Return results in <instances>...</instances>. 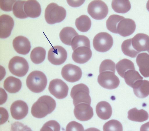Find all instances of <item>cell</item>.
<instances>
[{
    "instance_id": "obj_17",
    "label": "cell",
    "mask_w": 149,
    "mask_h": 131,
    "mask_svg": "<svg viewBox=\"0 0 149 131\" xmlns=\"http://www.w3.org/2000/svg\"><path fill=\"white\" fill-rule=\"evenodd\" d=\"M136 28V24L133 20L125 18L118 24L117 29L118 33L122 37H127L134 33Z\"/></svg>"
},
{
    "instance_id": "obj_32",
    "label": "cell",
    "mask_w": 149,
    "mask_h": 131,
    "mask_svg": "<svg viewBox=\"0 0 149 131\" xmlns=\"http://www.w3.org/2000/svg\"><path fill=\"white\" fill-rule=\"evenodd\" d=\"M71 45L73 51L81 46H86L91 48L90 41L89 39L83 35H78L74 37L72 40Z\"/></svg>"
},
{
    "instance_id": "obj_21",
    "label": "cell",
    "mask_w": 149,
    "mask_h": 131,
    "mask_svg": "<svg viewBox=\"0 0 149 131\" xmlns=\"http://www.w3.org/2000/svg\"><path fill=\"white\" fill-rule=\"evenodd\" d=\"M149 55L145 53L139 54L136 59V62L139 67L140 72L145 78L149 76Z\"/></svg>"
},
{
    "instance_id": "obj_12",
    "label": "cell",
    "mask_w": 149,
    "mask_h": 131,
    "mask_svg": "<svg viewBox=\"0 0 149 131\" xmlns=\"http://www.w3.org/2000/svg\"><path fill=\"white\" fill-rule=\"evenodd\" d=\"M74 116L79 121H88L93 117V110L90 105L84 103L79 104L76 106L74 110Z\"/></svg>"
},
{
    "instance_id": "obj_27",
    "label": "cell",
    "mask_w": 149,
    "mask_h": 131,
    "mask_svg": "<svg viewBox=\"0 0 149 131\" xmlns=\"http://www.w3.org/2000/svg\"><path fill=\"white\" fill-rule=\"evenodd\" d=\"M116 69L118 74L123 78L124 75L130 70H135L133 63L127 59H123L119 61L116 65Z\"/></svg>"
},
{
    "instance_id": "obj_9",
    "label": "cell",
    "mask_w": 149,
    "mask_h": 131,
    "mask_svg": "<svg viewBox=\"0 0 149 131\" xmlns=\"http://www.w3.org/2000/svg\"><path fill=\"white\" fill-rule=\"evenodd\" d=\"M48 90L50 93L58 99H63L68 96L69 88L63 80L56 79L49 83Z\"/></svg>"
},
{
    "instance_id": "obj_1",
    "label": "cell",
    "mask_w": 149,
    "mask_h": 131,
    "mask_svg": "<svg viewBox=\"0 0 149 131\" xmlns=\"http://www.w3.org/2000/svg\"><path fill=\"white\" fill-rule=\"evenodd\" d=\"M56 106L55 101L51 97L45 95L40 97L33 105L32 115L37 118H42L52 113Z\"/></svg>"
},
{
    "instance_id": "obj_39",
    "label": "cell",
    "mask_w": 149,
    "mask_h": 131,
    "mask_svg": "<svg viewBox=\"0 0 149 131\" xmlns=\"http://www.w3.org/2000/svg\"><path fill=\"white\" fill-rule=\"evenodd\" d=\"M84 129L82 125L75 121L70 122L67 125L66 131H84Z\"/></svg>"
},
{
    "instance_id": "obj_13",
    "label": "cell",
    "mask_w": 149,
    "mask_h": 131,
    "mask_svg": "<svg viewBox=\"0 0 149 131\" xmlns=\"http://www.w3.org/2000/svg\"><path fill=\"white\" fill-rule=\"evenodd\" d=\"M10 111L12 117L15 120H19L27 115L29 108L25 102L22 100H17L12 104Z\"/></svg>"
},
{
    "instance_id": "obj_24",
    "label": "cell",
    "mask_w": 149,
    "mask_h": 131,
    "mask_svg": "<svg viewBox=\"0 0 149 131\" xmlns=\"http://www.w3.org/2000/svg\"><path fill=\"white\" fill-rule=\"evenodd\" d=\"M128 114V118L132 121L143 122L147 120L149 117L147 111L143 109L138 110L135 108L129 111Z\"/></svg>"
},
{
    "instance_id": "obj_8",
    "label": "cell",
    "mask_w": 149,
    "mask_h": 131,
    "mask_svg": "<svg viewBox=\"0 0 149 131\" xmlns=\"http://www.w3.org/2000/svg\"><path fill=\"white\" fill-rule=\"evenodd\" d=\"M99 84L102 87L109 90H113L119 86L120 81L115 73L110 71L100 73L97 78Z\"/></svg>"
},
{
    "instance_id": "obj_41",
    "label": "cell",
    "mask_w": 149,
    "mask_h": 131,
    "mask_svg": "<svg viewBox=\"0 0 149 131\" xmlns=\"http://www.w3.org/2000/svg\"><path fill=\"white\" fill-rule=\"evenodd\" d=\"M68 4L72 7H78L83 4L85 1H67Z\"/></svg>"
},
{
    "instance_id": "obj_19",
    "label": "cell",
    "mask_w": 149,
    "mask_h": 131,
    "mask_svg": "<svg viewBox=\"0 0 149 131\" xmlns=\"http://www.w3.org/2000/svg\"><path fill=\"white\" fill-rule=\"evenodd\" d=\"M24 10L28 17L32 18L39 17L42 11L40 4L34 0L26 1L24 5Z\"/></svg>"
},
{
    "instance_id": "obj_4",
    "label": "cell",
    "mask_w": 149,
    "mask_h": 131,
    "mask_svg": "<svg viewBox=\"0 0 149 131\" xmlns=\"http://www.w3.org/2000/svg\"><path fill=\"white\" fill-rule=\"evenodd\" d=\"M89 94V89L85 85L81 83L74 86L70 93L74 105L76 106L81 103L91 105V99Z\"/></svg>"
},
{
    "instance_id": "obj_31",
    "label": "cell",
    "mask_w": 149,
    "mask_h": 131,
    "mask_svg": "<svg viewBox=\"0 0 149 131\" xmlns=\"http://www.w3.org/2000/svg\"><path fill=\"white\" fill-rule=\"evenodd\" d=\"M125 18L117 15H110L106 22V27L110 32L118 34L117 26L118 23Z\"/></svg>"
},
{
    "instance_id": "obj_33",
    "label": "cell",
    "mask_w": 149,
    "mask_h": 131,
    "mask_svg": "<svg viewBox=\"0 0 149 131\" xmlns=\"http://www.w3.org/2000/svg\"><path fill=\"white\" fill-rule=\"evenodd\" d=\"M121 48L124 54L132 58L135 57L140 53L133 48L131 43V39L124 41L122 44Z\"/></svg>"
},
{
    "instance_id": "obj_40",
    "label": "cell",
    "mask_w": 149,
    "mask_h": 131,
    "mask_svg": "<svg viewBox=\"0 0 149 131\" xmlns=\"http://www.w3.org/2000/svg\"><path fill=\"white\" fill-rule=\"evenodd\" d=\"M1 108V125H2L6 122L8 120V114L7 111L5 109Z\"/></svg>"
},
{
    "instance_id": "obj_28",
    "label": "cell",
    "mask_w": 149,
    "mask_h": 131,
    "mask_svg": "<svg viewBox=\"0 0 149 131\" xmlns=\"http://www.w3.org/2000/svg\"><path fill=\"white\" fill-rule=\"evenodd\" d=\"M92 25L90 18L87 16L83 15L77 18L75 25L77 29L82 32H86L91 29Z\"/></svg>"
},
{
    "instance_id": "obj_37",
    "label": "cell",
    "mask_w": 149,
    "mask_h": 131,
    "mask_svg": "<svg viewBox=\"0 0 149 131\" xmlns=\"http://www.w3.org/2000/svg\"><path fill=\"white\" fill-rule=\"evenodd\" d=\"M60 126L59 124L55 120L49 121L46 123L40 130L41 131H59Z\"/></svg>"
},
{
    "instance_id": "obj_23",
    "label": "cell",
    "mask_w": 149,
    "mask_h": 131,
    "mask_svg": "<svg viewBox=\"0 0 149 131\" xmlns=\"http://www.w3.org/2000/svg\"><path fill=\"white\" fill-rule=\"evenodd\" d=\"M3 86L5 90L8 92L15 93L20 90L22 83L19 79L11 76L8 77L5 80Z\"/></svg>"
},
{
    "instance_id": "obj_14",
    "label": "cell",
    "mask_w": 149,
    "mask_h": 131,
    "mask_svg": "<svg viewBox=\"0 0 149 131\" xmlns=\"http://www.w3.org/2000/svg\"><path fill=\"white\" fill-rule=\"evenodd\" d=\"M14 26V21L10 16L3 15L0 17V37L5 39L9 37Z\"/></svg>"
},
{
    "instance_id": "obj_10",
    "label": "cell",
    "mask_w": 149,
    "mask_h": 131,
    "mask_svg": "<svg viewBox=\"0 0 149 131\" xmlns=\"http://www.w3.org/2000/svg\"><path fill=\"white\" fill-rule=\"evenodd\" d=\"M67 53L63 47L59 46H54L48 51V59L52 64L59 65L64 63L66 60Z\"/></svg>"
},
{
    "instance_id": "obj_22",
    "label": "cell",
    "mask_w": 149,
    "mask_h": 131,
    "mask_svg": "<svg viewBox=\"0 0 149 131\" xmlns=\"http://www.w3.org/2000/svg\"><path fill=\"white\" fill-rule=\"evenodd\" d=\"M96 111L98 117L104 120L110 118L113 112L111 105L106 101H101L97 104Z\"/></svg>"
},
{
    "instance_id": "obj_20",
    "label": "cell",
    "mask_w": 149,
    "mask_h": 131,
    "mask_svg": "<svg viewBox=\"0 0 149 131\" xmlns=\"http://www.w3.org/2000/svg\"><path fill=\"white\" fill-rule=\"evenodd\" d=\"M132 88L135 96L138 98H144L149 95V82L148 81H138L135 83Z\"/></svg>"
},
{
    "instance_id": "obj_2",
    "label": "cell",
    "mask_w": 149,
    "mask_h": 131,
    "mask_svg": "<svg viewBox=\"0 0 149 131\" xmlns=\"http://www.w3.org/2000/svg\"><path fill=\"white\" fill-rule=\"evenodd\" d=\"M26 83L27 87L31 91L39 93L46 88L47 79L45 75L41 71H34L28 76Z\"/></svg>"
},
{
    "instance_id": "obj_7",
    "label": "cell",
    "mask_w": 149,
    "mask_h": 131,
    "mask_svg": "<svg viewBox=\"0 0 149 131\" xmlns=\"http://www.w3.org/2000/svg\"><path fill=\"white\" fill-rule=\"evenodd\" d=\"M88 12L93 18L100 20L107 17L109 9L107 4L102 1H94L89 4Z\"/></svg>"
},
{
    "instance_id": "obj_16",
    "label": "cell",
    "mask_w": 149,
    "mask_h": 131,
    "mask_svg": "<svg viewBox=\"0 0 149 131\" xmlns=\"http://www.w3.org/2000/svg\"><path fill=\"white\" fill-rule=\"evenodd\" d=\"M92 52L90 48L81 46L74 50L72 55L73 61L79 64H84L88 62L92 56Z\"/></svg>"
},
{
    "instance_id": "obj_36",
    "label": "cell",
    "mask_w": 149,
    "mask_h": 131,
    "mask_svg": "<svg viewBox=\"0 0 149 131\" xmlns=\"http://www.w3.org/2000/svg\"><path fill=\"white\" fill-rule=\"evenodd\" d=\"M106 71H110L115 73V63L111 60H105L102 62L100 65L99 68L100 73Z\"/></svg>"
},
{
    "instance_id": "obj_26",
    "label": "cell",
    "mask_w": 149,
    "mask_h": 131,
    "mask_svg": "<svg viewBox=\"0 0 149 131\" xmlns=\"http://www.w3.org/2000/svg\"><path fill=\"white\" fill-rule=\"evenodd\" d=\"M111 7L115 12L125 14L131 8V4L129 0H114L111 3Z\"/></svg>"
},
{
    "instance_id": "obj_38",
    "label": "cell",
    "mask_w": 149,
    "mask_h": 131,
    "mask_svg": "<svg viewBox=\"0 0 149 131\" xmlns=\"http://www.w3.org/2000/svg\"><path fill=\"white\" fill-rule=\"evenodd\" d=\"M16 1L15 0H1L0 1V7L4 11H11L13 10L14 5Z\"/></svg>"
},
{
    "instance_id": "obj_30",
    "label": "cell",
    "mask_w": 149,
    "mask_h": 131,
    "mask_svg": "<svg viewBox=\"0 0 149 131\" xmlns=\"http://www.w3.org/2000/svg\"><path fill=\"white\" fill-rule=\"evenodd\" d=\"M123 78L126 84L132 88L135 83L143 79L138 71L134 69L127 71L124 75Z\"/></svg>"
},
{
    "instance_id": "obj_3",
    "label": "cell",
    "mask_w": 149,
    "mask_h": 131,
    "mask_svg": "<svg viewBox=\"0 0 149 131\" xmlns=\"http://www.w3.org/2000/svg\"><path fill=\"white\" fill-rule=\"evenodd\" d=\"M66 11L63 7L55 3L49 4L45 9V17L49 25H54L63 21L66 16Z\"/></svg>"
},
{
    "instance_id": "obj_35",
    "label": "cell",
    "mask_w": 149,
    "mask_h": 131,
    "mask_svg": "<svg viewBox=\"0 0 149 131\" xmlns=\"http://www.w3.org/2000/svg\"><path fill=\"white\" fill-rule=\"evenodd\" d=\"M104 131H122L123 126L121 123L118 121L113 120L106 123L103 128Z\"/></svg>"
},
{
    "instance_id": "obj_5",
    "label": "cell",
    "mask_w": 149,
    "mask_h": 131,
    "mask_svg": "<svg viewBox=\"0 0 149 131\" xmlns=\"http://www.w3.org/2000/svg\"><path fill=\"white\" fill-rule=\"evenodd\" d=\"M8 68L12 74L19 77H22L27 73L29 66L25 59L16 56L12 58L10 61Z\"/></svg>"
},
{
    "instance_id": "obj_29",
    "label": "cell",
    "mask_w": 149,
    "mask_h": 131,
    "mask_svg": "<svg viewBox=\"0 0 149 131\" xmlns=\"http://www.w3.org/2000/svg\"><path fill=\"white\" fill-rule=\"evenodd\" d=\"M46 55V50L43 48L41 47H36L32 51L30 58L33 63L36 64H39L44 61Z\"/></svg>"
},
{
    "instance_id": "obj_11",
    "label": "cell",
    "mask_w": 149,
    "mask_h": 131,
    "mask_svg": "<svg viewBox=\"0 0 149 131\" xmlns=\"http://www.w3.org/2000/svg\"><path fill=\"white\" fill-rule=\"evenodd\" d=\"M62 77L67 81L74 83L79 81L81 78L82 72L79 67L72 64H67L62 68Z\"/></svg>"
},
{
    "instance_id": "obj_18",
    "label": "cell",
    "mask_w": 149,
    "mask_h": 131,
    "mask_svg": "<svg viewBox=\"0 0 149 131\" xmlns=\"http://www.w3.org/2000/svg\"><path fill=\"white\" fill-rule=\"evenodd\" d=\"M13 45L15 51L21 55L27 54L31 49L30 41L27 38L22 36L15 38L13 41Z\"/></svg>"
},
{
    "instance_id": "obj_6",
    "label": "cell",
    "mask_w": 149,
    "mask_h": 131,
    "mask_svg": "<svg viewBox=\"0 0 149 131\" xmlns=\"http://www.w3.org/2000/svg\"><path fill=\"white\" fill-rule=\"evenodd\" d=\"M113 43L111 36L106 32L99 33L94 37L93 42V47L97 51L104 53L109 50Z\"/></svg>"
},
{
    "instance_id": "obj_34",
    "label": "cell",
    "mask_w": 149,
    "mask_h": 131,
    "mask_svg": "<svg viewBox=\"0 0 149 131\" xmlns=\"http://www.w3.org/2000/svg\"><path fill=\"white\" fill-rule=\"evenodd\" d=\"M26 1H18L14 4L12 10L14 15L17 18L23 19L28 17L24 10V5Z\"/></svg>"
},
{
    "instance_id": "obj_25",
    "label": "cell",
    "mask_w": 149,
    "mask_h": 131,
    "mask_svg": "<svg viewBox=\"0 0 149 131\" xmlns=\"http://www.w3.org/2000/svg\"><path fill=\"white\" fill-rule=\"evenodd\" d=\"M78 34L74 28L67 27L63 28L60 32L59 37L62 42L65 45L71 46L73 39Z\"/></svg>"
},
{
    "instance_id": "obj_15",
    "label": "cell",
    "mask_w": 149,
    "mask_h": 131,
    "mask_svg": "<svg viewBox=\"0 0 149 131\" xmlns=\"http://www.w3.org/2000/svg\"><path fill=\"white\" fill-rule=\"evenodd\" d=\"M149 37L143 33H139L131 39V43L134 49L139 53L147 51L149 53Z\"/></svg>"
}]
</instances>
